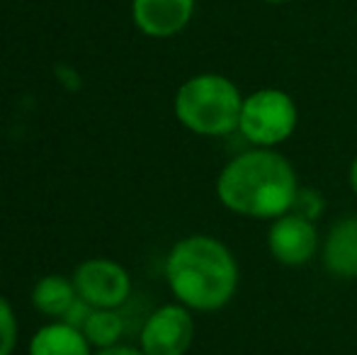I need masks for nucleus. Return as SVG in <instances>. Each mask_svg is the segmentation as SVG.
<instances>
[{
    "mask_svg": "<svg viewBox=\"0 0 357 355\" xmlns=\"http://www.w3.org/2000/svg\"><path fill=\"white\" fill-rule=\"evenodd\" d=\"M299 178L275 149H250L221 168L216 178L219 202L248 219H278L291 212L299 195Z\"/></svg>",
    "mask_w": 357,
    "mask_h": 355,
    "instance_id": "nucleus-1",
    "label": "nucleus"
},
{
    "mask_svg": "<svg viewBox=\"0 0 357 355\" xmlns=\"http://www.w3.org/2000/svg\"><path fill=\"white\" fill-rule=\"evenodd\" d=\"M170 292L190 312H216L238 289V263L224 241L207 234L185 236L165 258Z\"/></svg>",
    "mask_w": 357,
    "mask_h": 355,
    "instance_id": "nucleus-2",
    "label": "nucleus"
},
{
    "mask_svg": "<svg viewBox=\"0 0 357 355\" xmlns=\"http://www.w3.org/2000/svg\"><path fill=\"white\" fill-rule=\"evenodd\" d=\"M243 95L221 73H197L175 93V117L199 137H229L238 132Z\"/></svg>",
    "mask_w": 357,
    "mask_h": 355,
    "instance_id": "nucleus-3",
    "label": "nucleus"
},
{
    "mask_svg": "<svg viewBox=\"0 0 357 355\" xmlns=\"http://www.w3.org/2000/svg\"><path fill=\"white\" fill-rule=\"evenodd\" d=\"M296 122L294 98L280 88H263L243 98L238 132L255 149H275L294 134Z\"/></svg>",
    "mask_w": 357,
    "mask_h": 355,
    "instance_id": "nucleus-4",
    "label": "nucleus"
},
{
    "mask_svg": "<svg viewBox=\"0 0 357 355\" xmlns=\"http://www.w3.org/2000/svg\"><path fill=\"white\" fill-rule=\"evenodd\" d=\"M75 292L93 309H119L129 302L132 278L127 268L109 258L83 261L73 273Z\"/></svg>",
    "mask_w": 357,
    "mask_h": 355,
    "instance_id": "nucleus-5",
    "label": "nucleus"
},
{
    "mask_svg": "<svg viewBox=\"0 0 357 355\" xmlns=\"http://www.w3.org/2000/svg\"><path fill=\"white\" fill-rule=\"evenodd\" d=\"M195 341V319L180 302L163 304L146 317L139 348L146 355H185Z\"/></svg>",
    "mask_w": 357,
    "mask_h": 355,
    "instance_id": "nucleus-6",
    "label": "nucleus"
},
{
    "mask_svg": "<svg viewBox=\"0 0 357 355\" xmlns=\"http://www.w3.org/2000/svg\"><path fill=\"white\" fill-rule=\"evenodd\" d=\"M319 243L316 222L296 212H287L282 217L273 219V227L268 232L270 256L289 268L306 266L319 251Z\"/></svg>",
    "mask_w": 357,
    "mask_h": 355,
    "instance_id": "nucleus-7",
    "label": "nucleus"
},
{
    "mask_svg": "<svg viewBox=\"0 0 357 355\" xmlns=\"http://www.w3.org/2000/svg\"><path fill=\"white\" fill-rule=\"evenodd\" d=\"M195 15V0H132V20L139 32L153 39L180 34Z\"/></svg>",
    "mask_w": 357,
    "mask_h": 355,
    "instance_id": "nucleus-8",
    "label": "nucleus"
},
{
    "mask_svg": "<svg viewBox=\"0 0 357 355\" xmlns=\"http://www.w3.org/2000/svg\"><path fill=\"white\" fill-rule=\"evenodd\" d=\"M321 258H324V268L333 278H357V217H343L328 229Z\"/></svg>",
    "mask_w": 357,
    "mask_h": 355,
    "instance_id": "nucleus-9",
    "label": "nucleus"
},
{
    "mask_svg": "<svg viewBox=\"0 0 357 355\" xmlns=\"http://www.w3.org/2000/svg\"><path fill=\"white\" fill-rule=\"evenodd\" d=\"M29 355H93V346L88 343L80 328L66 322H52L42 326L29 341Z\"/></svg>",
    "mask_w": 357,
    "mask_h": 355,
    "instance_id": "nucleus-10",
    "label": "nucleus"
},
{
    "mask_svg": "<svg viewBox=\"0 0 357 355\" xmlns=\"http://www.w3.org/2000/svg\"><path fill=\"white\" fill-rule=\"evenodd\" d=\"M78 299L73 280L63 278V275H44L32 289V304L44 314V317L61 322Z\"/></svg>",
    "mask_w": 357,
    "mask_h": 355,
    "instance_id": "nucleus-11",
    "label": "nucleus"
},
{
    "mask_svg": "<svg viewBox=\"0 0 357 355\" xmlns=\"http://www.w3.org/2000/svg\"><path fill=\"white\" fill-rule=\"evenodd\" d=\"M80 331L85 333L93 351L119 346L124 336V317L119 314V309H93Z\"/></svg>",
    "mask_w": 357,
    "mask_h": 355,
    "instance_id": "nucleus-12",
    "label": "nucleus"
},
{
    "mask_svg": "<svg viewBox=\"0 0 357 355\" xmlns=\"http://www.w3.org/2000/svg\"><path fill=\"white\" fill-rule=\"evenodd\" d=\"M17 346V317L5 297H0V355H13Z\"/></svg>",
    "mask_w": 357,
    "mask_h": 355,
    "instance_id": "nucleus-13",
    "label": "nucleus"
},
{
    "mask_svg": "<svg viewBox=\"0 0 357 355\" xmlns=\"http://www.w3.org/2000/svg\"><path fill=\"white\" fill-rule=\"evenodd\" d=\"M291 212H296V214H301V217L316 222V219L321 217V212H324V197H321L319 192H314V190L301 188L299 195H296V199H294Z\"/></svg>",
    "mask_w": 357,
    "mask_h": 355,
    "instance_id": "nucleus-14",
    "label": "nucleus"
},
{
    "mask_svg": "<svg viewBox=\"0 0 357 355\" xmlns=\"http://www.w3.org/2000/svg\"><path fill=\"white\" fill-rule=\"evenodd\" d=\"M93 314V307H90L88 302H83V299H75L73 302V307L68 309V314L61 319V322H66V324H71V326L75 328H83V324L88 322V317Z\"/></svg>",
    "mask_w": 357,
    "mask_h": 355,
    "instance_id": "nucleus-15",
    "label": "nucleus"
},
{
    "mask_svg": "<svg viewBox=\"0 0 357 355\" xmlns=\"http://www.w3.org/2000/svg\"><path fill=\"white\" fill-rule=\"evenodd\" d=\"M93 355H146L142 348H134V346H112V348H102V351H95Z\"/></svg>",
    "mask_w": 357,
    "mask_h": 355,
    "instance_id": "nucleus-16",
    "label": "nucleus"
},
{
    "mask_svg": "<svg viewBox=\"0 0 357 355\" xmlns=\"http://www.w3.org/2000/svg\"><path fill=\"white\" fill-rule=\"evenodd\" d=\"M350 188H353V192L357 197V156H355V161L350 163Z\"/></svg>",
    "mask_w": 357,
    "mask_h": 355,
    "instance_id": "nucleus-17",
    "label": "nucleus"
},
{
    "mask_svg": "<svg viewBox=\"0 0 357 355\" xmlns=\"http://www.w3.org/2000/svg\"><path fill=\"white\" fill-rule=\"evenodd\" d=\"M265 3H278L280 5V3H291V0H265Z\"/></svg>",
    "mask_w": 357,
    "mask_h": 355,
    "instance_id": "nucleus-18",
    "label": "nucleus"
}]
</instances>
